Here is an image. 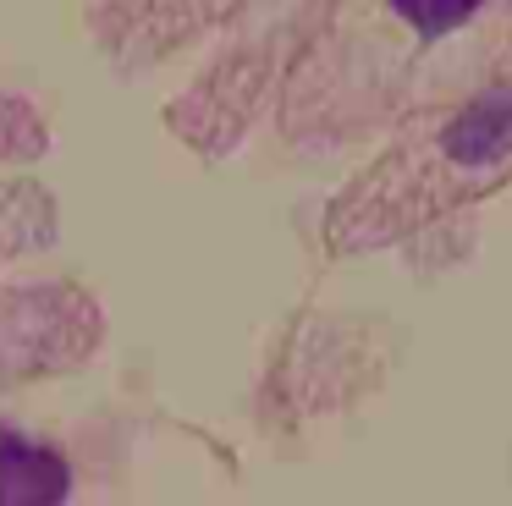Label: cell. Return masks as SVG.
Listing matches in <instances>:
<instances>
[{
  "mask_svg": "<svg viewBox=\"0 0 512 506\" xmlns=\"http://www.w3.org/2000/svg\"><path fill=\"white\" fill-rule=\"evenodd\" d=\"M446 154L463 165H490L501 160V154L512 149V94L501 88V94H485L474 99V105L463 110V116L446 127Z\"/></svg>",
  "mask_w": 512,
  "mask_h": 506,
  "instance_id": "7a4b0ae2",
  "label": "cell"
},
{
  "mask_svg": "<svg viewBox=\"0 0 512 506\" xmlns=\"http://www.w3.org/2000/svg\"><path fill=\"white\" fill-rule=\"evenodd\" d=\"M72 468L61 451L23 435H0V506H61Z\"/></svg>",
  "mask_w": 512,
  "mask_h": 506,
  "instance_id": "6da1fadb",
  "label": "cell"
},
{
  "mask_svg": "<svg viewBox=\"0 0 512 506\" xmlns=\"http://www.w3.org/2000/svg\"><path fill=\"white\" fill-rule=\"evenodd\" d=\"M391 6H397L419 33H446V28H457V22L474 17L485 0H391Z\"/></svg>",
  "mask_w": 512,
  "mask_h": 506,
  "instance_id": "3957f363",
  "label": "cell"
}]
</instances>
